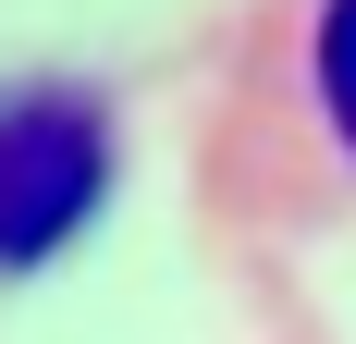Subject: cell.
<instances>
[{
    "label": "cell",
    "mask_w": 356,
    "mask_h": 344,
    "mask_svg": "<svg viewBox=\"0 0 356 344\" xmlns=\"http://www.w3.org/2000/svg\"><path fill=\"white\" fill-rule=\"evenodd\" d=\"M320 111L356 148V0H320Z\"/></svg>",
    "instance_id": "2"
},
{
    "label": "cell",
    "mask_w": 356,
    "mask_h": 344,
    "mask_svg": "<svg viewBox=\"0 0 356 344\" xmlns=\"http://www.w3.org/2000/svg\"><path fill=\"white\" fill-rule=\"evenodd\" d=\"M111 197V123L86 86H25L0 99V271L62 258Z\"/></svg>",
    "instance_id": "1"
}]
</instances>
